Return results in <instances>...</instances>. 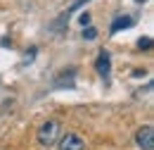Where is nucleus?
<instances>
[{"label": "nucleus", "mask_w": 154, "mask_h": 150, "mask_svg": "<svg viewBox=\"0 0 154 150\" xmlns=\"http://www.w3.org/2000/svg\"><path fill=\"white\" fill-rule=\"evenodd\" d=\"M85 2H88V0H76V2H74V5H71V12H74V10H78V7H81V5H85Z\"/></svg>", "instance_id": "nucleus-9"}, {"label": "nucleus", "mask_w": 154, "mask_h": 150, "mask_svg": "<svg viewBox=\"0 0 154 150\" xmlns=\"http://www.w3.org/2000/svg\"><path fill=\"white\" fill-rule=\"evenodd\" d=\"M133 26V17H128V15H123V17H116L112 21V34L116 31H121V29H131Z\"/></svg>", "instance_id": "nucleus-5"}, {"label": "nucleus", "mask_w": 154, "mask_h": 150, "mask_svg": "<svg viewBox=\"0 0 154 150\" xmlns=\"http://www.w3.org/2000/svg\"><path fill=\"white\" fill-rule=\"evenodd\" d=\"M95 69H97V74H100V76H109V72H112V57H109L107 50H102V53L97 55Z\"/></svg>", "instance_id": "nucleus-4"}, {"label": "nucleus", "mask_w": 154, "mask_h": 150, "mask_svg": "<svg viewBox=\"0 0 154 150\" xmlns=\"http://www.w3.org/2000/svg\"><path fill=\"white\" fill-rule=\"evenodd\" d=\"M59 150H85V143L76 133H66L59 138Z\"/></svg>", "instance_id": "nucleus-3"}, {"label": "nucleus", "mask_w": 154, "mask_h": 150, "mask_svg": "<svg viewBox=\"0 0 154 150\" xmlns=\"http://www.w3.org/2000/svg\"><path fill=\"white\" fill-rule=\"evenodd\" d=\"M83 38H85V41H95V38H97V29H93V26H88V29L83 31Z\"/></svg>", "instance_id": "nucleus-7"}, {"label": "nucleus", "mask_w": 154, "mask_h": 150, "mask_svg": "<svg viewBox=\"0 0 154 150\" xmlns=\"http://www.w3.org/2000/svg\"><path fill=\"white\" fill-rule=\"evenodd\" d=\"M137 48H140V50H149V48H152V38L149 36L140 38V41H137Z\"/></svg>", "instance_id": "nucleus-6"}, {"label": "nucleus", "mask_w": 154, "mask_h": 150, "mask_svg": "<svg viewBox=\"0 0 154 150\" xmlns=\"http://www.w3.org/2000/svg\"><path fill=\"white\" fill-rule=\"evenodd\" d=\"M135 141H137V145H140L142 150H154V129H152V126H142V129H137Z\"/></svg>", "instance_id": "nucleus-2"}, {"label": "nucleus", "mask_w": 154, "mask_h": 150, "mask_svg": "<svg viewBox=\"0 0 154 150\" xmlns=\"http://www.w3.org/2000/svg\"><path fill=\"white\" fill-rule=\"evenodd\" d=\"M59 136H62V124H59L57 119H48V122L40 124L38 143L43 145V148H52V145L59 141Z\"/></svg>", "instance_id": "nucleus-1"}, {"label": "nucleus", "mask_w": 154, "mask_h": 150, "mask_svg": "<svg viewBox=\"0 0 154 150\" xmlns=\"http://www.w3.org/2000/svg\"><path fill=\"white\" fill-rule=\"evenodd\" d=\"M78 21H81L83 26H90V15H88V12H83V15L78 17Z\"/></svg>", "instance_id": "nucleus-8"}, {"label": "nucleus", "mask_w": 154, "mask_h": 150, "mask_svg": "<svg viewBox=\"0 0 154 150\" xmlns=\"http://www.w3.org/2000/svg\"><path fill=\"white\" fill-rule=\"evenodd\" d=\"M137 2H147V0H137Z\"/></svg>", "instance_id": "nucleus-10"}]
</instances>
